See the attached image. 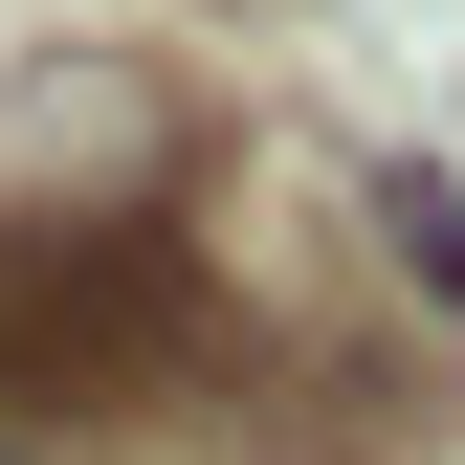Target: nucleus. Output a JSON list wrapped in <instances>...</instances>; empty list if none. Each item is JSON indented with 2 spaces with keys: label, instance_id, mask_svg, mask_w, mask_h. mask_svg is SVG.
<instances>
[{
  "label": "nucleus",
  "instance_id": "1",
  "mask_svg": "<svg viewBox=\"0 0 465 465\" xmlns=\"http://www.w3.org/2000/svg\"><path fill=\"white\" fill-rule=\"evenodd\" d=\"M178 355V244L155 222H0V399H134Z\"/></svg>",
  "mask_w": 465,
  "mask_h": 465
},
{
  "label": "nucleus",
  "instance_id": "2",
  "mask_svg": "<svg viewBox=\"0 0 465 465\" xmlns=\"http://www.w3.org/2000/svg\"><path fill=\"white\" fill-rule=\"evenodd\" d=\"M377 222H399V266H421L443 311H465V200H443V178H377Z\"/></svg>",
  "mask_w": 465,
  "mask_h": 465
},
{
  "label": "nucleus",
  "instance_id": "3",
  "mask_svg": "<svg viewBox=\"0 0 465 465\" xmlns=\"http://www.w3.org/2000/svg\"><path fill=\"white\" fill-rule=\"evenodd\" d=\"M0 465H23V443H0Z\"/></svg>",
  "mask_w": 465,
  "mask_h": 465
}]
</instances>
